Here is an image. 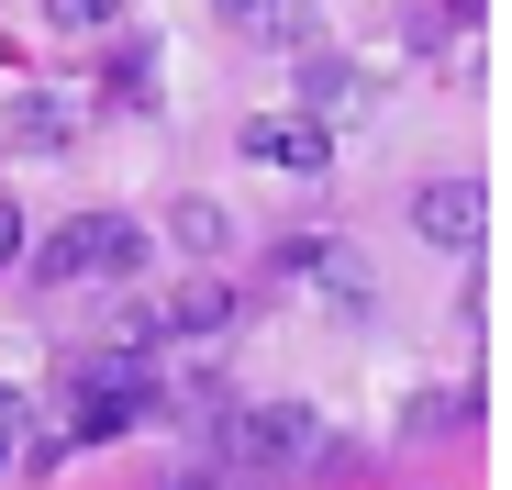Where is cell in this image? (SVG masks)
<instances>
[{"label": "cell", "mask_w": 512, "mask_h": 490, "mask_svg": "<svg viewBox=\"0 0 512 490\" xmlns=\"http://www.w3.org/2000/svg\"><path fill=\"white\" fill-rule=\"evenodd\" d=\"M245 23H256V34H279V45H312V0H256Z\"/></svg>", "instance_id": "12"}, {"label": "cell", "mask_w": 512, "mask_h": 490, "mask_svg": "<svg viewBox=\"0 0 512 490\" xmlns=\"http://www.w3.org/2000/svg\"><path fill=\"white\" fill-rule=\"evenodd\" d=\"M0 134H12L23 156H56V145H78V101H56V90H23L12 112H0Z\"/></svg>", "instance_id": "8"}, {"label": "cell", "mask_w": 512, "mask_h": 490, "mask_svg": "<svg viewBox=\"0 0 512 490\" xmlns=\"http://www.w3.org/2000/svg\"><path fill=\"white\" fill-rule=\"evenodd\" d=\"M223 446H234L245 468H323V457H334L323 413H301V401H234V413H223Z\"/></svg>", "instance_id": "4"}, {"label": "cell", "mask_w": 512, "mask_h": 490, "mask_svg": "<svg viewBox=\"0 0 512 490\" xmlns=\"http://www.w3.org/2000/svg\"><path fill=\"white\" fill-rule=\"evenodd\" d=\"M145 413H167V390L134 346H101L90 368H78V401H67V446H101V435H134Z\"/></svg>", "instance_id": "1"}, {"label": "cell", "mask_w": 512, "mask_h": 490, "mask_svg": "<svg viewBox=\"0 0 512 490\" xmlns=\"http://www.w3.org/2000/svg\"><path fill=\"white\" fill-rule=\"evenodd\" d=\"M156 312H167V335H223V323H234V312H245V301H234V290H223V279H190V290H167V301H156Z\"/></svg>", "instance_id": "9"}, {"label": "cell", "mask_w": 512, "mask_h": 490, "mask_svg": "<svg viewBox=\"0 0 512 490\" xmlns=\"http://www.w3.org/2000/svg\"><path fill=\"white\" fill-rule=\"evenodd\" d=\"M45 23H56V34H112L123 0H45Z\"/></svg>", "instance_id": "11"}, {"label": "cell", "mask_w": 512, "mask_h": 490, "mask_svg": "<svg viewBox=\"0 0 512 490\" xmlns=\"http://www.w3.org/2000/svg\"><path fill=\"white\" fill-rule=\"evenodd\" d=\"M223 12H234V23H245V12H256V0H223Z\"/></svg>", "instance_id": "15"}, {"label": "cell", "mask_w": 512, "mask_h": 490, "mask_svg": "<svg viewBox=\"0 0 512 490\" xmlns=\"http://www.w3.org/2000/svg\"><path fill=\"white\" fill-rule=\"evenodd\" d=\"M301 112L334 134V123H368L379 112V67H357V56H312L301 67Z\"/></svg>", "instance_id": "6"}, {"label": "cell", "mask_w": 512, "mask_h": 490, "mask_svg": "<svg viewBox=\"0 0 512 490\" xmlns=\"http://www.w3.org/2000/svg\"><path fill=\"white\" fill-rule=\"evenodd\" d=\"M268 279H301L334 323H368V301H379V268L357 257L346 234H290V245H268Z\"/></svg>", "instance_id": "3"}, {"label": "cell", "mask_w": 512, "mask_h": 490, "mask_svg": "<svg viewBox=\"0 0 512 490\" xmlns=\"http://www.w3.org/2000/svg\"><path fill=\"white\" fill-rule=\"evenodd\" d=\"M0 468H12V413H0Z\"/></svg>", "instance_id": "14"}, {"label": "cell", "mask_w": 512, "mask_h": 490, "mask_svg": "<svg viewBox=\"0 0 512 490\" xmlns=\"http://www.w3.org/2000/svg\"><path fill=\"white\" fill-rule=\"evenodd\" d=\"M234 145L256 156V168H279V179H323V168H334V134H323L312 112H256Z\"/></svg>", "instance_id": "5"}, {"label": "cell", "mask_w": 512, "mask_h": 490, "mask_svg": "<svg viewBox=\"0 0 512 490\" xmlns=\"http://www.w3.org/2000/svg\"><path fill=\"white\" fill-rule=\"evenodd\" d=\"M23 268V201H0V279Z\"/></svg>", "instance_id": "13"}, {"label": "cell", "mask_w": 512, "mask_h": 490, "mask_svg": "<svg viewBox=\"0 0 512 490\" xmlns=\"http://www.w3.org/2000/svg\"><path fill=\"white\" fill-rule=\"evenodd\" d=\"M479 201H490L479 179H423L412 190V234L435 245V257H468V245H479Z\"/></svg>", "instance_id": "7"}, {"label": "cell", "mask_w": 512, "mask_h": 490, "mask_svg": "<svg viewBox=\"0 0 512 490\" xmlns=\"http://www.w3.org/2000/svg\"><path fill=\"white\" fill-rule=\"evenodd\" d=\"M145 257H156V245H145V223L134 212H78L67 234H45V279L56 290H78V279H101V290H123V279H145Z\"/></svg>", "instance_id": "2"}, {"label": "cell", "mask_w": 512, "mask_h": 490, "mask_svg": "<svg viewBox=\"0 0 512 490\" xmlns=\"http://www.w3.org/2000/svg\"><path fill=\"white\" fill-rule=\"evenodd\" d=\"M179 245H190V257H223V245H234L223 201H179Z\"/></svg>", "instance_id": "10"}]
</instances>
